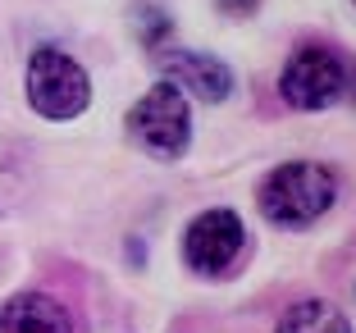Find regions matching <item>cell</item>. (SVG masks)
Instances as JSON below:
<instances>
[{
    "label": "cell",
    "mask_w": 356,
    "mask_h": 333,
    "mask_svg": "<svg viewBox=\"0 0 356 333\" xmlns=\"http://www.w3.org/2000/svg\"><path fill=\"white\" fill-rule=\"evenodd\" d=\"M338 178L320 160H283L256 188V206L274 229H311L334 210Z\"/></svg>",
    "instance_id": "obj_1"
},
{
    "label": "cell",
    "mask_w": 356,
    "mask_h": 333,
    "mask_svg": "<svg viewBox=\"0 0 356 333\" xmlns=\"http://www.w3.org/2000/svg\"><path fill=\"white\" fill-rule=\"evenodd\" d=\"M23 96L42 119L51 124H69V119L87 115L92 105V78L87 69L60 46H37L28 55V69H23Z\"/></svg>",
    "instance_id": "obj_2"
},
{
    "label": "cell",
    "mask_w": 356,
    "mask_h": 333,
    "mask_svg": "<svg viewBox=\"0 0 356 333\" xmlns=\"http://www.w3.org/2000/svg\"><path fill=\"white\" fill-rule=\"evenodd\" d=\"M124 133L156 160H183L192 146V105L174 83L160 78L124 115Z\"/></svg>",
    "instance_id": "obj_3"
},
{
    "label": "cell",
    "mask_w": 356,
    "mask_h": 333,
    "mask_svg": "<svg viewBox=\"0 0 356 333\" xmlns=\"http://www.w3.org/2000/svg\"><path fill=\"white\" fill-rule=\"evenodd\" d=\"M343 83H347L343 55H338L334 46L306 42L283 60L279 96H283V105H293V110H302V115H320V110H329V105L343 101Z\"/></svg>",
    "instance_id": "obj_4"
},
{
    "label": "cell",
    "mask_w": 356,
    "mask_h": 333,
    "mask_svg": "<svg viewBox=\"0 0 356 333\" xmlns=\"http://www.w3.org/2000/svg\"><path fill=\"white\" fill-rule=\"evenodd\" d=\"M242 251H247V224L229 206L201 210V215H192L188 229H183V265L192 274H201V279L229 274Z\"/></svg>",
    "instance_id": "obj_5"
},
{
    "label": "cell",
    "mask_w": 356,
    "mask_h": 333,
    "mask_svg": "<svg viewBox=\"0 0 356 333\" xmlns=\"http://www.w3.org/2000/svg\"><path fill=\"white\" fill-rule=\"evenodd\" d=\"M156 69L165 83H174L183 96H197L206 105H224L238 87L233 69L220 60V55H206V51H156Z\"/></svg>",
    "instance_id": "obj_6"
},
{
    "label": "cell",
    "mask_w": 356,
    "mask_h": 333,
    "mask_svg": "<svg viewBox=\"0 0 356 333\" xmlns=\"http://www.w3.org/2000/svg\"><path fill=\"white\" fill-rule=\"evenodd\" d=\"M0 333H74V315L51 292H14L0 302Z\"/></svg>",
    "instance_id": "obj_7"
},
{
    "label": "cell",
    "mask_w": 356,
    "mask_h": 333,
    "mask_svg": "<svg viewBox=\"0 0 356 333\" xmlns=\"http://www.w3.org/2000/svg\"><path fill=\"white\" fill-rule=\"evenodd\" d=\"M274 333H356V329L343 306L325 302V297H306V302H293L279 315Z\"/></svg>",
    "instance_id": "obj_8"
},
{
    "label": "cell",
    "mask_w": 356,
    "mask_h": 333,
    "mask_svg": "<svg viewBox=\"0 0 356 333\" xmlns=\"http://www.w3.org/2000/svg\"><path fill=\"white\" fill-rule=\"evenodd\" d=\"M220 5V14H229V19H247V14L261 10V0H215Z\"/></svg>",
    "instance_id": "obj_9"
},
{
    "label": "cell",
    "mask_w": 356,
    "mask_h": 333,
    "mask_svg": "<svg viewBox=\"0 0 356 333\" xmlns=\"http://www.w3.org/2000/svg\"><path fill=\"white\" fill-rule=\"evenodd\" d=\"M343 96L356 105V64H347V83H343Z\"/></svg>",
    "instance_id": "obj_10"
},
{
    "label": "cell",
    "mask_w": 356,
    "mask_h": 333,
    "mask_svg": "<svg viewBox=\"0 0 356 333\" xmlns=\"http://www.w3.org/2000/svg\"><path fill=\"white\" fill-rule=\"evenodd\" d=\"M347 5H352V10H356V0H347Z\"/></svg>",
    "instance_id": "obj_11"
},
{
    "label": "cell",
    "mask_w": 356,
    "mask_h": 333,
    "mask_svg": "<svg viewBox=\"0 0 356 333\" xmlns=\"http://www.w3.org/2000/svg\"><path fill=\"white\" fill-rule=\"evenodd\" d=\"M352 292H356V283H352Z\"/></svg>",
    "instance_id": "obj_12"
}]
</instances>
